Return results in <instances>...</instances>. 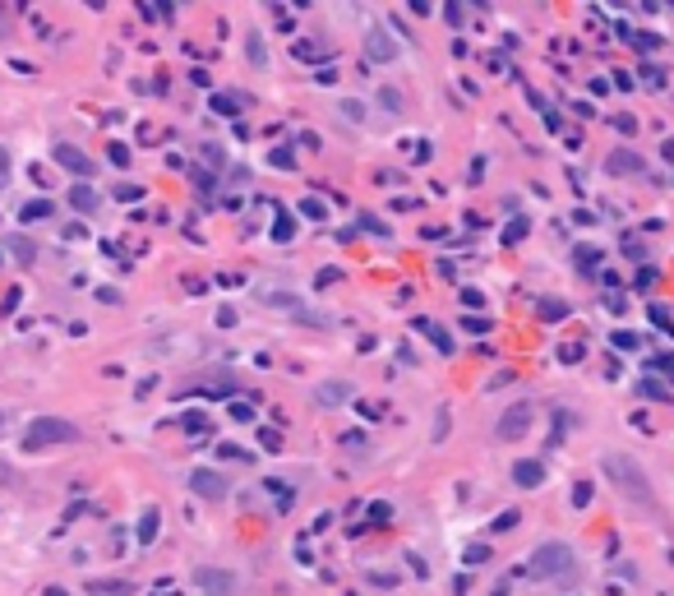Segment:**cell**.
<instances>
[{"instance_id":"1","label":"cell","mask_w":674,"mask_h":596,"mask_svg":"<svg viewBox=\"0 0 674 596\" xmlns=\"http://www.w3.org/2000/svg\"><path fill=\"white\" fill-rule=\"evenodd\" d=\"M573 569H578V555H573L568 541H545V545H536L531 560H526V573H531L536 582L573 578Z\"/></svg>"},{"instance_id":"2","label":"cell","mask_w":674,"mask_h":596,"mask_svg":"<svg viewBox=\"0 0 674 596\" xmlns=\"http://www.w3.org/2000/svg\"><path fill=\"white\" fill-rule=\"evenodd\" d=\"M601 467L633 504H651V481H647V472H642V463H633L628 453H605Z\"/></svg>"},{"instance_id":"3","label":"cell","mask_w":674,"mask_h":596,"mask_svg":"<svg viewBox=\"0 0 674 596\" xmlns=\"http://www.w3.org/2000/svg\"><path fill=\"white\" fill-rule=\"evenodd\" d=\"M74 439H79V425L61 421V416H37L24 435V448L28 453H42V448H51V444H74Z\"/></svg>"},{"instance_id":"4","label":"cell","mask_w":674,"mask_h":596,"mask_svg":"<svg viewBox=\"0 0 674 596\" xmlns=\"http://www.w3.org/2000/svg\"><path fill=\"white\" fill-rule=\"evenodd\" d=\"M194 587H199L203 596H231V592H236V573L203 564V569H194Z\"/></svg>"},{"instance_id":"5","label":"cell","mask_w":674,"mask_h":596,"mask_svg":"<svg viewBox=\"0 0 674 596\" xmlns=\"http://www.w3.org/2000/svg\"><path fill=\"white\" fill-rule=\"evenodd\" d=\"M531 403H517V407H508V412L499 416V425H494V439H522L526 430H531Z\"/></svg>"},{"instance_id":"6","label":"cell","mask_w":674,"mask_h":596,"mask_svg":"<svg viewBox=\"0 0 674 596\" xmlns=\"http://www.w3.org/2000/svg\"><path fill=\"white\" fill-rule=\"evenodd\" d=\"M190 490L203 495V500H222V495H227V476L213 472V467H199V472L190 476Z\"/></svg>"},{"instance_id":"7","label":"cell","mask_w":674,"mask_h":596,"mask_svg":"<svg viewBox=\"0 0 674 596\" xmlns=\"http://www.w3.org/2000/svg\"><path fill=\"white\" fill-rule=\"evenodd\" d=\"M56 162H61L65 171H74V176H93V158L79 153L74 143H56Z\"/></svg>"},{"instance_id":"8","label":"cell","mask_w":674,"mask_h":596,"mask_svg":"<svg viewBox=\"0 0 674 596\" xmlns=\"http://www.w3.org/2000/svg\"><path fill=\"white\" fill-rule=\"evenodd\" d=\"M88 596H134L130 578H88Z\"/></svg>"},{"instance_id":"9","label":"cell","mask_w":674,"mask_h":596,"mask_svg":"<svg viewBox=\"0 0 674 596\" xmlns=\"http://www.w3.org/2000/svg\"><path fill=\"white\" fill-rule=\"evenodd\" d=\"M513 481L522 485V490H536V485L545 481V467H541V463H526V458H522V463H513Z\"/></svg>"},{"instance_id":"10","label":"cell","mask_w":674,"mask_h":596,"mask_svg":"<svg viewBox=\"0 0 674 596\" xmlns=\"http://www.w3.org/2000/svg\"><path fill=\"white\" fill-rule=\"evenodd\" d=\"M315 398H319L324 407L347 403V398H351V384H347V379H328V384H319V388H315Z\"/></svg>"},{"instance_id":"11","label":"cell","mask_w":674,"mask_h":596,"mask_svg":"<svg viewBox=\"0 0 674 596\" xmlns=\"http://www.w3.org/2000/svg\"><path fill=\"white\" fill-rule=\"evenodd\" d=\"M70 203H74L79 213H93V208H97V190H93V185H74V190H70Z\"/></svg>"},{"instance_id":"12","label":"cell","mask_w":674,"mask_h":596,"mask_svg":"<svg viewBox=\"0 0 674 596\" xmlns=\"http://www.w3.org/2000/svg\"><path fill=\"white\" fill-rule=\"evenodd\" d=\"M139 541H143V545L158 541V509H148V513L139 517Z\"/></svg>"},{"instance_id":"13","label":"cell","mask_w":674,"mask_h":596,"mask_svg":"<svg viewBox=\"0 0 674 596\" xmlns=\"http://www.w3.org/2000/svg\"><path fill=\"white\" fill-rule=\"evenodd\" d=\"M638 167H642V162H638V158H633V153H628V148H619V153H610V171H638Z\"/></svg>"},{"instance_id":"14","label":"cell","mask_w":674,"mask_h":596,"mask_svg":"<svg viewBox=\"0 0 674 596\" xmlns=\"http://www.w3.org/2000/svg\"><path fill=\"white\" fill-rule=\"evenodd\" d=\"M24 222H37V218H51V203L46 199H37V203H24V213H19Z\"/></svg>"},{"instance_id":"15","label":"cell","mask_w":674,"mask_h":596,"mask_svg":"<svg viewBox=\"0 0 674 596\" xmlns=\"http://www.w3.org/2000/svg\"><path fill=\"white\" fill-rule=\"evenodd\" d=\"M369 42H374V46H369V56H379V61H393V46H388V37H379V33H374Z\"/></svg>"},{"instance_id":"16","label":"cell","mask_w":674,"mask_h":596,"mask_svg":"<svg viewBox=\"0 0 674 596\" xmlns=\"http://www.w3.org/2000/svg\"><path fill=\"white\" fill-rule=\"evenodd\" d=\"M610 342H614V347H619V351H638V347H642V342L633 338V333H614Z\"/></svg>"},{"instance_id":"17","label":"cell","mask_w":674,"mask_h":596,"mask_svg":"<svg viewBox=\"0 0 674 596\" xmlns=\"http://www.w3.org/2000/svg\"><path fill=\"white\" fill-rule=\"evenodd\" d=\"M116 199H121V203H134V199H143V190H139V185H121V190H116Z\"/></svg>"},{"instance_id":"18","label":"cell","mask_w":674,"mask_h":596,"mask_svg":"<svg viewBox=\"0 0 674 596\" xmlns=\"http://www.w3.org/2000/svg\"><path fill=\"white\" fill-rule=\"evenodd\" d=\"M513 527H517V513H513V509H508V513H499V517H494V532H513Z\"/></svg>"},{"instance_id":"19","label":"cell","mask_w":674,"mask_h":596,"mask_svg":"<svg viewBox=\"0 0 674 596\" xmlns=\"http://www.w3.org/2000/svg\"><path fill=\"white\" fill-rule=\"evenodd\" d=\"M111 162H116V167H130V148H121V143H111Z\"/></svg>"},{"instance_id":"20","label":"cell","mask_w":674,"mask_h":596,"mask_svg":"<svg viewBox=\"0 0 674 596\" xmlns=\"http://www.w3.org/2000/svg\"><path fill=\"white\" fill-rule=\"evenodd\" d=\"M614 130H623V134H633V130H638V121H633V116H614Z\"/></svg>"},{"instance_id":"21","label":"cell","mask_w":674,"mask_h":596,"mask_svg":"<svg viewBox=\"0 0 674 596\" xmlns=\"http://www.w3.org/2000/svg\"><path fill=\"white\" fill-rule=\"evenodd\" d=\"M14 481H19V472L9 463H0V485H14Z\"/></svg>"},{"instance_id":"22","label":"cell","mask_w":674,"mask_h":596,"mask_svg":"<svg viewBox=\"0 0 674 596\" xmlns=\"http://www.w3.org/2000/svg\"><path fill=\"white\" fill-rule=\"evenodd\" d=\"M14 255L24 259V263H33V246H28V241H14Z\"/></svg>"},{"instance_id":"23","label":"cell","mask_w":674,"mask_h":596,"mask_svg":"<svg viewBox=\"0 0 674 596\" xmlns=\"http://www.w3.org/2000/svg\"><path fill=\"white\" fill-rule=\"evenodd\" d=\"M231 416H236V421H254V412H250L245 403H236V407H231Z\"/></svg>"},{"instance_id":"24","label":"cell","mask_w":674,"mask_h":596,"mask_svg":"<svg viewBox=\"0 0 674 596\" xmlns=\"http://www.w3.org/2000/svg\"><path fill=\"white\" fill-rule=\"evenodd\" d=\"M46 596H70V592H65V587H46Z\"/></svg>"},{"instance_id":"25","label":"cell","mask_w":674,"mask_h":596,"mask_svg":"<svg viewBox=\"0 0 674 596\" xmlns=\"http://www.w3.org/2000/svg\"><path fill=\"white\" fill-rule=\"evenodd\" d=\"M0 176H5V153H0Z\"/></svg>"},{"instance_id":"26","label":"cell","mask_w":674,"mask_h":596,"mask_svg":"<svg viewBox=\"0 0 674 596\" xmlns=\"http://www.w3.org/2000/svg\"><path fill=\"white\" fill-rule=\"evenodd\" d=\"M0 435H5V416H0Z\"/></svg>"}]
</instances>
